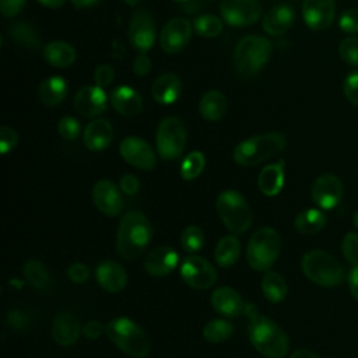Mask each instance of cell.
Segmentation results:
<instances>
[{
    "instance_id": "obj_1",
    "label": "cell",
    "mask_w": 358,
    "mask_h": 358,
    "mask_svg": "<svg viewBox=\"0 0 358 358\" xmlns=\"http://www.w3.org/2000/svg\"><path fill=\"white\" fill-rule=\"evenodd\" d=\"M249 316L248 336L252 345L267 358H282L288 352V337L271 319L260 315L252 305L243 310Z\"/></svg>"
},
{
    "instance_id": "obj_2",
    "label": "cell",
    "mask_w": 358,
    "mask_h": 358,
    "mask_svg": "<svg viewBox=\"0 0 358 358\" xmlns=\"http://www.w3.org/2000/svg\"><path fill=\"white\" fill-rule=\"evenodd\" d=\"M152 238V227L141 211H127L119 221L116 252L126 260L138 257Z\"/></svg>"
},
{
    "instance_id": "obj_3",
    "label": "cell",
    "mask_w": 358,
    "mask_h": 358,
    "mask_svg": "<svg viewBox=\"0 0 358 358\" xmlns=\"http://www.w3.org/2000/svg\"><path fill=\"white\" fill-rule=\"evenodd\" d=\"M287 145L284 134L270 131L253 136L241 141L234 150V161L241 166H255L275 155H278Z\"/></svg>"
},
{
    "instance_id": "obj_4",
    "label": "cell",
    "mask_w": 358,
    "mask_h": 358,
    "mask_svg": "<svg viewBox=\"0 0 358 358\" xmlns=\"http://www.w3.org/2000/svg\"><path fill=\"white\" fill-rule=\"evenodd\" d=\"M108 338L126 355L144 358L150 352V340L145 331L126 316L113 317L106 323Z\"/></svg>"
},
{
    "instance_id": "obj_5",
    "label": "cell",
    "mask_w": 358,
    "mask_h": 358,
    "mask_svg": "<svg viewBox=\"0 0 358 358\" xmlns=\"http://www.w3.org/2000/svg\"><path fill=\"white\" fill-rule=\"evenodd\" d=\"M273 45L266 36L246 35L235 48L234 62L236 73L243 78L256 76L268 62Z\"/></svg>"
},
{
    "instance_id": "obj_6",
    "label": "cell",
    "mask_w": 358,
    "mask_h": 358,
    "mask_svg": "<svg viewBox=\"0 0 358 358\" xmlns=\"http://www.w3.org/2000/svg\"><path fill=\"white\" fill-rule=\"evenodd\" d=\"M281 250L280 234L270 227L259 228L249 239L246 249L248 264L256 271H267Z\"/></svg>"
},
{
    "instance_id": "obj_7",
    "label": "cell",
    "mask_w": 358,
    "mask_h": 358,
    "mask_svg": "<svg viewBox=\"0 0 358 358\" xmlns=\"http://www.w3.org/2000/svg\"><path fill=\"white\" fill-rule=\"evenodd\" d=\"M301 267L303 274L317 285L337 287L344 280V268L336 257L319 249L303 255Z\"/></svg>"
},
{
    "instance_id": "obj_8",
    "label": "cell",
    "mask_w": 358,
    "mask_h": 358,
    "mask_svg": "<svg viewBox=\"0 0 358 358\" xmlns=\"http://www.w3.org/2000/svg\"><path fill=\"white\" fill-rule=\"evenodd\" d=\"M217 213L232 234H242L252 225V211L246 199L236 190H222L215 201Z\"/></svg>"
},
{
    "instance_id": "obj_9",
    "label": "cell",
    "mask_w": 358,
    "mask_h": 358,
    "mask_svg": "<svg viewBox=\"0 0 358 358\" xmlns=\"http://www.w3.org/2000/svg\"><path fill=\"white\" fill-rule=\"evenodd\" d=\"M187 130L185 123L176 116L164 117L155 134L157 152L164 161L178 159L186 147Z\"/></svg>"
},
{
    "instance_id": "obj_10",
    "label": "cell",
    "mask_w": 358,
    "mask_h": 358,
    "mask_svg": "<svg viewBox=\"0 0 358 358\" xmlns=\"http://www.w3.org/2000/svg\"><path fill=\"white\" fill-rule=\"evenodd\" d=\"M179 274L183 282L194 289H207L217 281V271L213 264L207 259L194 255L182 260Z\"/></svg>"
},
{
    "instance_id": "obj_11",
    "label": "cell",
    "mask_w": 358,
    "mask_h": 358,
    "mask_svg": "<svg viewBox=\"0 0 358 358\" xmlns=\"http://www.w3.org/2000/svg\"><path fill=\"white\" fill-rule=\"evenodd\" d=\"M127 35L130 45L138 53H145L154 46L157 28L150 11H147L145 8L134 10L130 18Z\"/></svg>"
},
{
    "instance_id": "obj_12",
    "label": "cell",
    "mask_w": 358,
    "mask_h": 358,
    "mask_svg": "<svg viewBox=\"0 0 358 358\" xmlns=\"http://www.w3.org/2000/svg\"><path fill=\"white\" fill-rule=\"evenodd\" d=\"M220 10L224 21L232 27H249L262 17L259 0H222Z\"/></svg>"
},
{
    "instance_id": "obj_13",
    "label": "cell",
    "mask_w": 358,
    "mask_h": 358,
    "mask_svg": "<svg viewBox=\"0 0 358 358\" xmlns=\"http://www.w3.org/2000/svg\"><path fill=\"white\" fill-rule=\"evenodd\" d=\"M119 152L120 157L134 168L151 171L157 165V157L152 147L141 137L129 136L123 138L119 145Z\"/></svg>"
},
{
    "instance_id": "obj_14",
    "label": "cell",
    "mask_w": 358,
    "mask_h": 358,
    "mask_svg": "<svg viewBox=\"0 0 358 358\" xmlns=\"http://www.w3.org/2000/svg\"><path fill=\"white\" fill-rule=\"evenodd\" d=\"M193 24L183 18V17H175L169 20L161 34H159V46L165 53H178L182 49L186 48L192 38Z\"/></svg>"
},
{
    "instance_id": "obj_15",
    "label": "cell",
    "mask_w": 358,
    "mask_h": 358,
    "mask_svg": "<svg viewBox=\"0 0 358 358\" xmlns=\"http://www.w3.org/2000/svg\"><path fill=\"white\" fill-rule=\"evenodd\" d=\"M92 201L95 207L109 217H117L123 210L120 187L109 179H101L92 186Z\"/></svg>"
},
{
    "instance_id": "obj_16",
    "label": "cell",
    "mask_w": 358,
    "mask_h": 358,
    "mask_svg": "<svg viewBox=\"0 0 358 358\" xmlns=\"http://www.w3.org/2000/svg\"><path fill=\"white\" fill-rule=\"evenodd\" d=\"M310 197L313 203L323 210L334 208L343 197L341 180L333 173L320 175L312 183Z\"/></svg>"
},
{
    "instance_id": "obj_17",
    "label": "cell",
    "mask_w": 358,
    "mask_h": 358,
    "mask_svg": "<svg viewBox=\"0 0 358 358\" xmlns=\"http://www.w3.org/2000/svg\"><path fill=\"white\" fill-rule=\"evenodd\" d=\"M302 15L305 24L313 31H323L331 27L336 18L334 0H303Z\"/></svg>"
},
{
    "instance_id": "obj_18",
    "label": "cell",
    "mask_w": 358,
    "mask_h": 358,
    "mask_svg": "<svg viewBox=\"0 0 358 358\" xmlns=\"http://www.w3.org/2000/svg\"><path fill=\"white\" fill-rule=\"evenodd\" d=\"M74 109L84 117H96L105 112L108 105L103 88L98 85H84L74 95Z\"/></svg>"
},
{
    "instance_id": "obj_19",
    "label": "cell",
    "mask_w": 358,
    "mask_h": 358,
    "mask_svg": "<svg viewBox=\"0 0 358 358\" xmlns=\"http://www.w3.org/2000/svg\"><path fill=\"white\" fill-rule=\"evenodd\" d=\"M179 263L176 250L171 246L161 245L148 252L144 259V270L151 277H165L171 274Z\"/></svg>"
},
{
    "instance_id": "obj_20",
    "label": "cell",
    "mask_w": 358,
    "mask_h": 358,
    "mask_svg": "<svg viewBox=\"0 0 358 358\" xmlns=\"http://www.w3.org/2000/svg\"><path fill=\"white\" fill-rule=\"evenodd\" d=\"M52 338L63 347L76 344L83 333V326L70 310H60L52 322Z\"/></svg>"
},
{
    "instance_id": "obj_21",
    "label": "cell",
    "mask_w": 358,
    "mask_h": 358,
    "mask_svg": "<svg viewBox=\"0 0 358 358\" xmlns=\"http://www.w3.org/2000/svg\"><path fill=\"white\" fill-rule=\"evenodd\" d=\"M95 278L101 288L108 292H119L127 284V274L122 264L115 260H102L95 268Z\"/></svg>"
},
{
    "instance_id": "obj_22",
    "label": "cell",
    "mask_w": 358,
    "mask_h": 358,
    "mask_svg": "<svg viewBox=\"0 0 358 358\" xmlns=\"http://www.w3.org/2000/svg\"><path fill=\"white\" fill-rule=\"evenodd\" d=\"M211 305L224 317H235L243 313L245 303L239 292L231 287H218L211 294Z\"/></svg>"
},
{
    "instance_id": "obj_23",
    "label": "cell",
    "mask_w": 358,
    "mask_h": 358,
    "mask_svg": "<svg viewBox=\"0 0 358 358\" xmlns=\"http://www.w3.org/2000/svg\"><path fill=\"white\" fill-rule=\"evenodd\" d=\"M113 138V127L108 119L96 117L91 120L84 130L83 140L90 151H103Z\"/></svg>"
},
{
    "instance_id": "obj_24",
    "label": "cell",
    "mask_w": 358,
    "mask_h": 358,
    "mask_svg": "<svg viewBox=\"0 0 358 358\" xmlns=\"http://www.w3.org/2000/svg\"><path fill=\"white\" fill-rule=\"evenodd\" d=\"M109 102L112 108L123 116H136L143 109L141 95L129 85H120L112 90Z\"/></svg>"
},
{
    "instance_id": "obj_25",
    "label": "cell",
    "mask_w": 358,
    "mask_h": 358,
    "mask_svg": "<svg viewBox=\"0 0 358 358\" xmlns=\"http://www.w3.org/2000/svg\"><path fill=\"white\" fill-rule=\"evenodd\" d=\"M294 10L287 4H277L271 7L263 17V29L270 36H280L285 34L294 24Z\"/></svg>"
},
{
    "instance_id": "obj_26",
    "label": "cell",
    "mask_w": 358,
    "mask_h": 358,
    "mask_svg": "<svg viewBox=\"0 0 358 358\" xmlns=\"http://www.w3.org/2000/svg\"><path fill=\"white\" fill-rule=\"evenodd\" d=\"M182 92L180 78L173 73H164L152 83L151 94L154 101L162 105L173 103Z\"/></svg>"
},
{
    "instance_id": "obj_27",
    "label": "cell",
    "mask_w": 358,
    "mask_h": 358,
    "mask_svg": "<svg viewBox=\"0 0 358 358\" xmlns=\"http://www.w3.org/2000/svg\"><path fill=\"white\" fill-rule=\"evenodd\" d=\"M284 168H285V161L280 159L275 164L266 165L260 171L257 178V186L264 196L273 197L281 192L284 186V179H285Z\"/></svg>"
},
{
    "instance_id": "obj_28",
    "label": "cell",
    "mask_w": 358,
    "mask_h": 358,
    "mask_svg": "<svg viewBox=\"0 0 358 358\" xmlns=\"http://www.w3.org/2000/svg\"><path fill=\"white\" fill-rule=\"evenodd\" d=\"M228 102L224 92L218 90H208L199 101V113L208 122H217L227 113Z\"/></svg>"
},
{
    "instance_id": "obj_29",
    "label": "cell",
    "mask_w": 358,
    "mask_h": 358,
    "mask_svg": "<svg viewBox=\"0 0 358 358\" xmlns=\"http://www.w3.org/2000/svg\"><path fill=\"white\" fill-rule=\"evenodd\" d=\"M69 92L67 81L60 76L45 78L38 88L39 101L48 106H56L64 101Z\"/></svg>"
},
{
    "instance_id": "obj_30",
    "label": "cell",
    "mask_w": 358,
    "mask_h": 358,
    "mask_svg": "<svg viewBox=\"0 0 358 358\" xmlns=\"http://www.w3.org/2000/svg\"><path fill=\"white\" fill-rule=\"evenodd\" d=\"M77 57L76 49L63 41L49 42L43 49V59L57 69L70 67Z\"/></svg>"
},
{
    "instance_id": "obj_31",
    "label": "cell",
    "mask_w": 358,
    "mask_h": 358,
    "mask_svg": "<svg viewBox=\"0 0 358 358\" xmlns=\"http://www.w3.org/2000/svg\"><path fill=\"white\" fill-rule=\"evenodd\" d=\"M27 282L39 292H48L52 287V277L48 267L38 259H28L22 266Z\"/></svg>"
},
{
    "instance_id": "obj_32",
    "label": "cell",
    "mask_w": 358,
    "mask_h": 358,
    "mask_svg": "<svg viewBox=\"0 0 358 358\" xmlns=\"http://www.w3.org/2000/svg\"><path fill=\"white\" fill-rule=\"evenodd\" d=\"M10 38L21 48L38 49L41 46V36L38 29L28 21H14L8 27Z\"/></svg>"
},
{
    "instance_id": "obj_33",
    "label": "cell",
    "mask_w": 358,
    "mask_h": 358,
    "mask_svg": "<svg viewBox=\"0 0 358 358\" xmlns=\"http://www.w3.org/2000/svg\"><path fill=\"white\" fill-rule=\"evenodd\" d=\"M239 255H241L239 239L235 235H227L218 241L214 252V259L218 266L231 267L236 263Z\"/></svg>"
},
{
    "instance_id": "obj_34",
    "label": "cell",
    "mask_w": 358,
    "mask_h": 358,
    "mask_svg": "<svg viewBox=\"0 0 358 358\" xmlns=\"http://www.w3.org/2000/svg\"><path fill=\"white\" fill-rule=\"evenodd\" d=\"M262 291L267 301L273 303H278L285 299L288 287L285 278L275 273V271H267L264 277L262 278Z\"/></svg>"
},
{
    "instance_id": "obj_35",
    "label": "cell",
    "mask_w": 358,
    "mask_h": 358,
    "mask_svg": "<svg viewBox=\"0 0 358 358\" xmlns=\"http://www.w3.org/2000/svg\"><path fill=\"white\" fill-rule=\"evenodd\" d=\"M294 225L299 234L313 235L324 228L326 217L317 208H308L296 215Z\"/></svg>"
},
{
    "instance_id": "obj_36",
    "label": "cell",
    "mask_w": 358,
    "mask_h": 358,
    "mask_svg": "<svg viewBox=\"0 0 358 358\" xmlns=\"http://www.w3.org/2000/svg\"><path fill=\"white\" fill-rule=\"evenodd\" d=\"M234 326L227 319H213L206 323L203 329V337L213 344L222 343L231 337Z\"/></svg>"
},
{
    "instance_id": "obj_37",
    "label": "cell",
    "mask_w": 358,
    "mask_h": 358,
    "mask_svg": "<svg viewBox=\"0 0 358 358\" xmlns=\"http://www.w3.org/2000/svg\"><path fill=\"white\" fill-rule=\"evenodd\" d=\"M193 29L197 35L204 38H215L222 32L224 22L214 14H201L194 18Z\"/></svg>"
},
{
    "instance_id": "obj_38",
    "label": "cell",
    "mask_w": 358,
    "mask_h": 358,
    "mask_svg": "<svg viewBox=\"0 0 358 358\" xmlns=\"http://www.w3.org/2000/svg\"><path fill=\"white\" fill-rule=\"evenodd\" d=\"M204 165H206L204 154L200 151H192L183 158L180 164V176L185 180H193L201 175Z\"/></svg>"
},
{
    "instance_id": "obj_39",
    "label": "cell",
    "mask_w": 358,
    "mask_h": 358,
    "mask_svg": "<svg viewBox=\"0 0 358 358\" xmlns=\"http://www.w3.org/2000/svg\"><path fill=\"white\" fill-rule=\"evenodd\" d=\"M180 245L190 255L199 252L204 245V232L197 225H187L180 234Z\"/></svg>"
},
{
    "instance_id": "obj_40",
    "label": "cell",
    "mask_w": 358,
    "mask_h": 358,
    "mask_svg": "<svg viewBox=\"0 0 358 358\" xmlns=\"http://www.w3.org/2000/svg\"><path fill=\"white\" fill-rule=\"evenodd\" d=\"M340 57L350 66L358 67V36L351 35L344 38L338 46Z\"/></svg>"
},
{
    "instance_id": "obj_41",
    "label": "cell",
    "mask_w": 358,
    "mask_h": 358,
    "mask_svg": "<svg viewBox=\"0 0 358 358\" xmlns=\"http://www.w3.org/2000/svg\"><path fill=\"white\" fill-rule=\"evenodd\" d=\"M7 326L11 327L14 331H25L29 329L32 323V316L25 309H13L8 310L6 316Z\"/></svg>"
},
{
    "instance_id": "obj_42",
    "label": "cell",
    "mask_w": 358,
    "mask_h": 358,
    "mask_svg": "<svg viewBox=\"0 0 358 358\" xmlns=\"http://www.w3.org/2000/svg\"><path fill=\"white\" fill-rule=\"evenodd\" d=\"M57 131L62 138L67 141H73L80 136L81 124L73 116H63L57 123Z\"/></svg>"
},
{
    "instance_id": "obj_43",
    "label": "cell",
    "mask_w": 358,
    "mask_h": 358,
    "mask_svg": "<svg viewBox=\"0 0 358 358\" xmlns=\"http://www.w3.org/2000/svg\"><path fill=\"white\" fill-rule=\"evenodd\" d=\"M341 250L347 262L352 266H358V234L348 232L343 239Z\"/></svg>"
},
{
    "instance_id": "obj_44",
    "label": "cell",
    "mask_w": 358,
    "mask_h": 358,
    "mask_svg": "<svg viewBox=\"0 0 358 358\" xmlns=\"http://www.w3.org/2000/svg\"><path fill=\"white\" fill-rule=\"evenodd\" d=\"M338 27L345 34H358V8H348L343 11L338 18Z\"/></svg>"
},
{
    "instance_id": "obj_45",
    "label": "cell",
    "mask_w": 358,
    "mask_h": 358,
    "mask_svg": "<svg viewBox=\"0 0 358 358\" xmlns=\"http://www.w3.org/2000/svg\"><path fill=\"white\" fill-rule=\"evenodd\" d=\"M343 92L347 101L358 106V70L350 73L343 84Z\"/></svg>"
},
{
    "instance_id": "obj_46",
    "label": "cell",
    "mask_w": 358,
    "mask_h": 358,
    "mask_svg": "<svg viewBox=\"0 0 358 358\" xmlns=\"http://www.w3.org/2000/svg\"><path fill=\"white\" fill-rule=\"evenodd\" d=\"M17 143H18L17 131L10 126H1L0 127V152L7 154L13 151Z\"/></svg>"
},
{
    "instance_id": "obj_47",
    "label": "cell",
    "mask_w": 358,
    "mask_h": 358,
    "mask_svg": "<svg viewBox=\"0 0 358 358\" xmlns=\"http://www.w3.org/2000/svg\"><path fill=\"white\" fill-rule=\"evenodd\" d=\"M113 78H115V70L110 64H106V63L99 64L94 71V83L101 88L109 87Z\"/></svg>"
},
{
    "instance_id": "obj_48",
    "label": "cell",
    "mask_w": 358,
    "mask_h": 358,
    "mask_svg": "<svg viewBox=\"0 0 358 358\" xmlns=\"http://www.w3.org/2000/svg\"><path fill=\"white\" fill-rule=\"evenodd\" d=\"M67 277L74 284H84L90 278V270L84 263H71L67 268Z\"/></svg>"
},
{
    "instance_id": "obj_49",
    "label": "cell",
    "mask_w": 358,
    "mask_h": 358,
    "mask_svg": "<svg viewBox=\"0 0 358 358\" xmlns=\"http://www.w3.org/2000/svg\"><path fill=\"white\" fill-rule=\"evenodd\" d=\"M119 187L126 196H133L140 190V180L133 173H124L119 179Z\"/></svg>"
},
{
    "instance_id": "obj_50",
    "label": "cell",
    "mask_w": 358,
    "mask_h": 358,
    "mask_svg": "<svg viewBox=\"0 0 358 358\" xmlns=\"http://www.w3.org/2000/svg\"><path fill=\"white\" fill-rule=\"evenodd\" d=\"M103 333H106V324H103L99 320H88L87 323L83 324V334L87 338L96 340L99 338Z\"/></svg>"
},
{
    "instance_id": "obj_51",
    "label": "cell",
    "mask_w": 358,
    "mask_h": 358,
    "mask_svg": "<svg viewBox=\"0 0 358 358\" xmlns=\"http://www.w3.org/2000/svg\"><path fill=\"white\" fill-rule=\"evenodd\" d=\"M151 60L145 53H138L133 60V71L138 77H144L151 71Z\"/></svg>"
},
{
    "instance_id": "obj_52",
    "label": "cell",
    "mask_w": 358,
    "mask_h": 358,
    "mask_svg": "<svg viewBox=\"0 0 358 358\" xmlns=\"http://www.w3.org/2000/svg\"><path fill=\"white\" fill-rule=\"evenodd\" d=\"M27 0H0V11L4 17H15Z\"/></svg>"
},
{
    "instance_id": "obj_53",
    "label": "cell",
    "mask_w": 358,
    "mask_h": 358,
    "mask_svg": "<svg viewBox=\"0 0 358 358\" xmlns=\"http://www.w3.org/2000/svg\"><path fill=\"white\" fill-rule=\"evenodd\" d=\"M348 287L352 296L358 301V266H354L348 273Z\"/></svg>"
},
{
    "instance_id": "obj_54",
    "label": "cell",
    "mask_w": 358,
    "mask_h": 358,
    "mask_svg": "<svg viewBox=\"0 0 358 358\" xmlns=\"http://www.w3.org/2000/svg\"><path fill=\"white\" fill-rule=\"evenodd\" d=\"M76 8H88L98 4L101 0H70Z\"/></svg>"
},
{
    "instance_id": "obj_55",
    "label": "cell",
    "mask_w": 358,
    "mask_h": 358,
    "mask_svg": "<svg viewBox=\"0 0 358 358\" xmlns=\"http://www.w3.org/2000/svg\"><path fill=\"white\" fill-rule=\"evenodd\" d=\"M289 358H319V357H317L315 352L309 351V350H302V348H301V350L294 351Z\"/></svg>"
},
{
    "instance_id": "obj_56",
    "label": "cell",
    "mask_w": 358,
    "mask_h": 358,
    "mask_svg": "<svg viewBox=\"0 0 358 358\" xmlns=\"http://www.w3.org/2000/svg\"><path fill=\"white\" fill-rule=\"evenodd\" d=\"M39 4L45 6V7H49V8H59L64 4L66 0H36Z\"/></svg>"
},
{
    "instance_id": "obj_57",
    "label": "cell",
    "mask_w": 358,
    "mask_h": 358,
    "mask_svg": "<svg viewBox=\"0 0 358 358\" xmlns=\"http://www.w3.org/2000/svg\"><path fill=\"white\" fill-rule=\"evenodd\" d=\"M123 53H124V46L122 45V42H120L119 39H116V41L113 42V45H112V55L117 59V57H120Z\"/></svg>"
},
{
    "instance_id": "obj_58",
    "label": "cell",
    "mask_w": 358,
    "mask_h": 358,
    "mask_svg": "<svg viewBox=\"0 0 358 358\" xmlns=\"http://www.w3.org/2000/svg\"><path fill=\"white\" fill-rule=\"evenodd\" d=\"M141 0H124V3L126 4H129V6H136V4H138Z\"/></svg>"
},
{
    "instance_id": "obj_59",
    "label": "cell",
    "mask_w": 358,
    "mask_h": 358,
    "mask_svg": "<svg viewBox=\"0 0 358 358\" xmlns=\"http://www.w3.org/2000/svg\"><path fill=\"white\" fill-rule=\"evenodd\" d=\"M352 222H354V225H355V228L358 229V211L354 214V217H352Z\"/></svg>"
},
{
    "instance_id": "obj_60",
    "label": "cell",
    "mask_w": 358,
    "mask_h": 358,
    "mask_svg": "<svg viewBox=\"0 0 358 358\" xmlns=\"http://www.w3.org/2000/svg\"><path fill=\"white\" fill-rule=\"evenodd\" d=\"M175 1H178V3H182V4H185V3H187V1H190V0H175Z\"/></svg>"
}]
</instances>
